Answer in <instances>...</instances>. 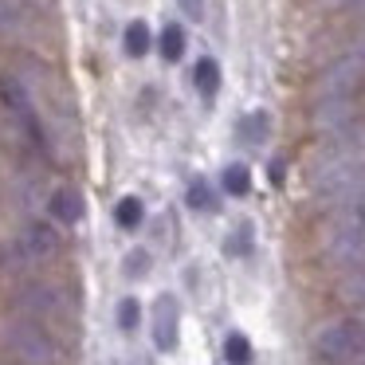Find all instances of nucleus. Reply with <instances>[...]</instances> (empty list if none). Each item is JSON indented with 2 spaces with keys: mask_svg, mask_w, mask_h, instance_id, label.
<instances>
[{
  "mask_svg": "<svg viewBox=\"0 0 365 365\" xmlns=\"http://www.w3.org/2000/svg\"><path fill=\"white\" fill-rule=\"evenodd\" d=\"M0 338H4L9 354L16 357V365H56L59 361V349H56V341H51V334L28 314L9 318Z\"/></svg>",
  "mask_w": 365,
  "mask_h": 365,
  "instance_id": "f257e3e1",
  "label": "nucleus"
},
{
  "mask_svg": "<svg viewBox=\"0 0 365 365\" xmlns=\"http://www.w3.org/2000/svg\"><path fill=\"white\" fill-rule=\"evenodd\" d=\"M314 357L322 365H361L365 361V322L341 318L318 330L314 338Z\"/></svg>",
  "mask_w": 365,
  "mask_h": 365,
  "instance_id": "f03ea898",
  "label": "nucleus"
},
{
  "mask_svg": "<svg viewBox=\"0 0 365 365\" xmlns=\"http://www.w3.org/2000/svg\"><path fill=\"white\" fill-rule=\"evenodd\" d=\"M326 255L341 271H365V224L349 220L341 228H334L330 240H326Z\"/></svg>",
  "mask_w": 365,
  "mask_h": 365,
  "instance_id": "7ed1b4c3",
  "label": "nucleus"
},
{
  "mask_svg": "<svg viewBox=\"0 0 365 365\" xmlns=\"http://www.w3.org/2000/svg\"><path fill=\"white\" fill-rule=\"evenodd\" d=\"M365 75V59L361 56H346L322 75L318 83V103H349V91L361 83Z\"/></svg>",
  "mask_w": 365,
  "mask_h": 365,
  "instance_id": "20e7f679",
  "label": "nucleus"
},
{
  "mask_svg": "<svg viewBox=\"0 0 365 365\" xmlns=\"http://www.w3.org/2000/svg\"><path fill=\"white\" fill-rule=\"evenodd\" d=\"M177 322H181V307H177V299L173 294H161V299L153 302V314H150L158 349H173L177 346Z\"/></svg>",
  "mask_w": 365,
  "mask_h": 365,
  "instance_id": "39448f33",
  "label": "nucleus"
},
{
  "mask_svg": "<svg viewBox=\"0 0 365 365\" xmlns=\"http://www.w3.org/2000/svg\"><path fill=\"white\" fill-rule=\"evenodd\" d=\"M20 307L28 310V318H59L63 314V299H59V291H51V287L43 283H28V291H20Z\"/></svg>",
  "mask_w": 365,
  "mask_h": 365,
  "instance_id": "423d86ee",
  "label": "nucleus"
},
{
  "mask_svg": "<svg viewBox=\"0 0 365 365\" xmlns=\"http://www.w3.org/2000/svg\"><path fill=\"white\" fill-rule=\"evenodd\" d=\"M16 247H20V255H24V259H48V255L59 247V236H56V228H51V224H28V228L20 232Z\"/></svg>",
  "mask_w": 365,
  "mask_h": 365,
  "instance_id": "0eeeda50",
  "label": "nucleus"
},
{
  "mask_svg": "<svg viewBox=\"0 0 365 365\" xmlns=\"http://www.w3.org/2000/svg\"><path fill=\"white\" fill-rule=\"evenodd\" d=\"M51 216H56V220H63V224H79L83 220L79 192H71V189H56V192H51Z\"/></svg>",
  "mask_w": 365,
  "mask_h": 365,
  "instance_id": "6e6552de",
  "label": "nucleus"
},
{
  "mask_svg": "<svg viewBox=\"0 0 365 365\" xmlns=\"http://www.w3.org/2000/svg\"><path fill=\"white\" fill-rule=\"evenodd\" d=\"M192 79H197V91L205 98L216 95V87H220V67H216V59H200L197 71H192Z\"/></svg>",
  "mask_w": 365,
  "mask_h": 365,
  "instance_id": "1a4fd4ad",
  "label": "nucleus"
},
{
  "mask_svg": "<svg viewBox=\"0 0 365 365\" xmlns=\"http://www.w3.org/2000/svg\"><path fill=\"white\" fill-rule=\"evenodd\" d=\"M240 138H244V142H252V145H259L263 138H267V114H263V110L247 114V118L240 122Z\"/></svg>",
  "mask_w": 365,
  "mask_h": 365,
  "instance_id": "9d476101",
  "label": "nucleus"
},
{
  "mask_svg": "<svg viewBox=\"0 0 365 365\" xmlns=\"http://www.w3.org/2000/svg\"><path fill=\"white\" fill-rule=\"evenodd\" d=\"M161 56H165L169 63L185 56V32H181V24H169L165 32H161Z\"/></svg>",
  "mask_w": 365,
  "mask_h": 365,
  "instance_id": "9b49d317",
  "label": "nucleus"
},
{
  "mask_svg": "<svg viewBox=\"0 0 365 365\" xmlns=\"http://www.w3.org/2000/svg\"><path fill=\"white\" fill-rule=\"evenodd\" d=\"M150 43H153L150 40V28H145L142 20H134V24L126 28V51L138 59V56H145V51H150Z\"/></svg>",
  "mask_w": 365,
  "mask_h": 365,
  "instance_id": "f8f14e48",
  "label": "nucleus"
},
{
  "mask_svg": "<svg viewBox=\"0 0 365 365\" xmlns=\"http://www.w3.org/2000/svg\"><path fill=\"white\" fill-rule=\"evenodd\" d=\"M114 220H118L122 228H138V224H142V200H138V197H122L118 208H114Z\"/></svg>",
  "mask_w": 365,
  "mask_h": 365,
  "instance_id": "ddd939ff",
  "label": "nucleus"
},
{
  "mask_svg": "<svg viewBox=\"0 0 365 365\" xmlns=\"http://www.w3.org/2000/svg\"><path fill=\"white\" fill-rule=\"evenodd\" d=\"M224 189L232 192V197H244L247 189H252V177H247L244 165H228L224 169Z\"/></svg>",
  "mask_w": 365,
  "mask_h": 365,
  "instance_id": "4468645a",
  "label": "nucleus"
},
{
  "mask_svg": "<svg viewBox=\"0 0 365 365\" xmlns=\"http://www.w3.org/2000/svg\"><path fill=\"white\" fill-rule=\"evenodd\" d=\"M224 357H228L232 365H247V361H252V346H247L244 334H232V338L224 341Z\"/></svg>",
  "mask_w": 365,
  "mask_h": 365,
  "instance_id": "2eb2a0df",
  "label": "nucleus"
},
{
  "mask_svg": "<svg viewBox=\"0 0 365 365\" xmlns=\"http://www.w3.org/2000/svg\"><path fill=\"white\" fill-rule=\"evenodd\" d=\"M189 205L197 208V212H212V208H216L212 189H208L205 181H192V185H189Z\"/></svg>",
  "mask_w": 365,
  "mask_h": 365,
  "instance_id": "dca6fc26",
  "label": "nucleus"
},
{
  "mask_svg": "<svg viewBox=\"0 0 365 365\" xmlns=\"http://www.w3.org/2000/svg\"><path fill=\"white\" fill-rule=\"evenodd\" d=\"M20 20L24 16H20L16 4H12V0H0V36H12L20 28Z\"/></svg>",
  "mask_w": 365,
  "mask_h": 365,
  "instance_id": "f3484780",
  "label": "nucleus"
},
{
  "mask_svg": "<svg viewBox=\"0 0 365 365\" xmlns=\"http://www.w3.org/2000/svg\"><path fill=\"white\" fill-rule=\"evenodd\" d=\"M138 318H142V310H138V299H122V302H118V326H122V330H134Z\"/></svg>",
  "mask_w": 365,
  "mask_h": 365,
  "instance_id": "a211bd4d",
  "label": "nucleus"
},
{
  "mask_svg": "<svg viewBox=\"0 0 365 365\" xmlns=\"http://www.w3.org/2000/svg\"><path fill=\"white\" fill-rule=\"evenodd\" d=\"M228 252H232V255H244V252H252V228H247V224L236 232V236H232Z\"/></svg>",
  "mask_w": 365,
  "mask_h": 365,
  "instance_id": "6ab92c4d",
  "label": "nucleus"
},
{
  "mask_svg": "<svg viewBox=\"0 0 365 365\" xmlns=\"http://www.w3.org/2000/svg\"><path fill=\"white\" fill-rule=\"evenodd\" d=\"M177 9L189 20H205V0H177Z\"/></svg>",
  "mask_w": 365,
  "mask_h": 365,
  "instance_id": "aec40b11",
  "label": "nucleus"
},
{
  "mask_svg": "<svg viewBox=\"0 0 365 365\" xmlns=\"http://www.w3.org/2000/svg\"><path fill=\"white\" fill-rule=\"evenodd\" d=\"M142 267H145V255L142 252H134V255H130V259H126V275H142Z\"/></svg>",
  "mask_w": 365,
  "mask_h": 365,
  "instance_id": "412c9836",
  "label": "nucleus"
},
{
  "mask_svg": "<svg viewBox=\"0 0 365 365\" xmlns=\"http://www.w3.org/2000/svg\"><path fill=\"white\" fill-rule=\"evenodd\" d=\"M322 4H346V0H322Z\"/></svg>",
  "mask_w": 365,
  "mask_h": 365,
  "instance_id": "4be33fe9",
  "label": "nucleus"
}]
</instances>
